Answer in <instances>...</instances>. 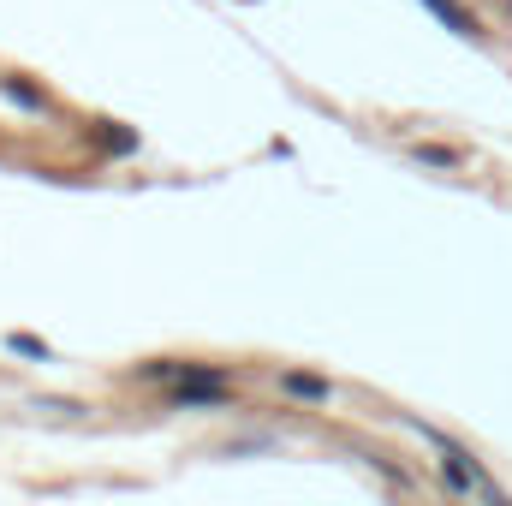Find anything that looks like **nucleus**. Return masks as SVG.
I'll return each mask as SVG.
<instances>
[{"mask_svg":"<svg viewBox=\"0 0 512 506\" xmlns=\"http://www.w3.org/2000/svg\"><path fill=\"white\" fill-rule=\"evenodd\" d=\"M12 352H24V358H48V346L30 340V334H12Z\"/></svg>","mask_w":512,"mask_h":506,"instance_id":"4","label":"nucleus"},{"mask_svg":"<svg viewBox=\"0 0 512 506\" xmlns=\"http://www.w3.org/2000/svg\"><path fill=\"white\" fill-rule=\"evenodd\" d=\"M417 429H423V423H417ZM423 435L441 447V477H447L459 495H489V483L477 477V465H471V453H465V447H453V441H447V435H435V429H423Z\"/></svg>","mask_w":512,"mask_h":506,"instance_id":"1","label":"nucleus"},{"mask_svg":"<svg viewBox=\"0 0 512 506\" xmlns=\"http://www.w3.org/2000/svg\"><path fill=\"white\" fill-rule=\"evenodd\" d=\"M423 6H429V12H435L441 24H453L459 36H477V18H471V12H465L459 0H423Z\"/></svg>","mask_w":512,"mask_h":506,"instance_id":"2","label":"nucleus"},{"mask_svg":"<svg viewBox=\"0 0 512 506\" xmlns=\"http://www.w3.org/2000/svg\"><path fill=\"white\" fill-rule=\"evenodd\" d=\"M286 393H298V399H328V381H316V376H286Z\"/></svg>","mask_w":512,"mask_h":506,"instance_id":"3","label":"nucleus"}]
</instances>
